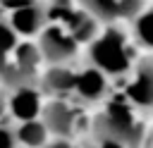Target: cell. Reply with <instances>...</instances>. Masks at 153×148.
Returning a JSON list of instances; mask_svg holds the SVG:
<instances>
[{
    "mask_svg": "<svg viewBox=\"0 0 153 148\" xmlns=\"http://www.w3.org/2000/svg\"><path fill=\"white\" fill-rule=\"evenodd\" d=\"M127 95L141 107H153V60L141 62L136 79L127 88Z\"/></svg>",
    "mask_w": 153,
    "mask_h": 148,
    "instance_id": "obj_5",
    "label": "cell"
},
{
    "mask_svg": "<svg viewBox=\"0 0 153 148\" xmlns=\"http://www.w3.org/2000/svg\"><path fill=\"white\" fill-rule=\"evenodd\" d=\"M36 0H0V5L2 7H7V10H22V7H26V5H33Z\"/></svg>",
    "mask_w": 153,
    "mask_h": 148,
    "instance_id": "obj_17",
    "label": "cell"
},
{
    "mask_svg": "<svg viewBox=\"0 0 153 148\" xmlns=\"http://www.w3.org/2000/svg\"><path fill=\"white\" fill-rule=\"evenodd\" d=\"M45 148H69V143H67V141H55V143H50V146H45Z\"/></svg>",
    "mask_w": 153,
    "mask_h": 148,
    "instance_id": "obj_19",
    "label": "cell"
},
{
    "mask_svg": "<svg viewBox=\"0 0 153 148\" xmlns=\"http://www.w3.org/2000/svg\"><path fill=\"white\" fill-rule=\"evenodd\" d=\"M65 29L79 41V43H86V41H93V36H96V31H98V17L96 14H91L88 10H84V12H72L69 14V19L65 21Z\"/></svg>",
    "mask_w": 153,
    "mask_h": 148,
    "instance_id": "obj_9",
    "label": "cell"
},
{
    "mask_svg": "<svg viewBox=\"0 0 153 148\" xmlns=\"http://www.w3.org/2000/svg\"><path fill=\"white\" fill-rule=\"evenodd\" d=\"M93 131L98 134V138H112L129 148H136L141 141V129L122 100H112L108 105V110L96 119Z\"/></svg>",
    "mask_w": 153,
    "mask_h": 148,
    "instance_id": "obj_1",
    "label": "cell"
},
{
    "mask_svg": "<svg viewBox=\"0 0 153 148\" xmlns=\"http://www.w3.org/2000/svg\"><path fill=\"white\" fill-rule=\"evenodd\" d=\"M48 21V7H41L38 2L33 5H26L22 10H14L12 14V26L14 31L24 33V36H31V33H38Z\"/></svg>",
    "mask_w": 153,
    "mask_h": 148,
    "instance_id": "obj_7",
    "label": "cell"
},
{
    "mask_svg": "<svg viewBox=\"0 0 153 148\" xmlns=\"http://www.w3.org/2000/svg\"><path fill=\"white\" fill-rule=\"evenodd\" d=\"M41 115H43V124L48 127V131H53L57 136L72 134V129H74V112H72L69 105H65L60 100H53V103H48L43 107Z\"/></svg>",
    "mask_w": 153,
    "mask_h": 148,
    "instance_id": "obj_6",
    "label": "cell"
},
{
    "mask_svg": "<svg viewBox=\"0 0 153 148\" xmlns=\"http://www.w3.org/2000/svg\"><path fill=\"white\" fill-rule=\"evenodd\" d=\"M10 110H12V115L19 117L22 122H24V119H33V117L41 112L38 93H36L31 86L14 88V95H12V100H10Z\"/></svg>",
    "mask_w": 153,
    "mask_h": 148,
    "instance_id": "obj_8",
    "label": "cell"
},
{
    "mask_svg": "<svg viewBox=\"0 0 153 148\" xmlns=\"http://www.w3.org/2000/svg\"><path fill=\"white\" fill-rule=\"evenodd\" d=\"M43 84H45V88H48V91L65 93V91H72V88H76V74H72L69 69H65V67L55 64V67H53V69L45 74Z\"/></svg>",
    "mask_w": 153,
    "mask_h": 148,
    "instance_id": "obj_12",
    "label": "cell"
},
{
    "mask_svg": "<svg viewBox=\"0 0 153 148\" xmlns=\"http://www.w3.org/2000/svg\"><path fill=\"white\" fill-rule=\"evenodd\" d=\"M79 41L62 26H43L41 29V55L53 62V64H62L67 60H72L76 55Z\"/></svg>",
    "mask_w": 153,
    "mask_h": 148,
    "instance_id": "obj_3",
    "label": "cell"
},
{
    "mask_svg": "<svg viewBox=\"0 0 153 148\" xmlns=\"http://www.w3.org/2000/svg\"><path fill=\"white\" fill-rule=\"evenodd\" d=\"M17 138L29 146V148H41L45 146V138H48V127L43 122H38L36 117L33 119H24L22 127L17 129Z\"/></svg>",
    "mask_w": 153,
    "mask_h": 148,
    "instance_id": "obj_11",
    "label": "cell"
},
{
    "mask_svg": "<svg viewBox=\"0 0 153 148\" xmlns=\"http://www.w3.org/2000/svg\"><path fill=\"white\" fill-rule=\"evenodd\" d=\"M7 64H10V60H7V50H5V48H0V79H2L5 69H7Z\"/></svg>",
    "mask_w": 153,
    "mask_h": 148,
    "instance_id": "obj_18",
    "label": "cell"
},
{
    "mask_svg": "<svg viewBox=\"0 0 153 148\" xmlns=\"http://www.w3.org/2000/svg\"><path fill=\"white\" fill-rule=\"evenodd\" d=\"M105 72H100L98 67H91L86 72H81L76 76V91L81 98L86 100H98L103 93H105Z\"/></svg>",
    "mask_w": 153,
    "mask_h": 148,
    "instance_id": "obj_10",
    "label": "cell"
},
{
    "mask_svg": "<svg viewBox=\"0 0 153 148\" xmlns=\"http://www.w3.org/2000/svg\"><path fill=\"white\" fill-rule=\"evenodd\" d=\"M14 62H17L19 67L29 69V72H36V67H38V62H41V48H36V45H31V43L19 45Z\"/></svg>",
    "mask_w": 153,
    "mask_h": 148,
    "instance_id": "obj_14",
    "label": "cell"
},
{
    "mask_svg": "<svg viewBox=\"0 0 153 148\" xmlns=\"http://www.w3.org/2000/svg\"><path fill=\"white\" fill-rule=\"evenodd\" d=\"M134 31H136V36H139V41L143 45H151L153 48V10H146V12H139L136 14Z\"/></svg>",
    "mask_w": 153,
    "mask_h": 148,
    "instance_id": "obj_13",
    "label": "cell"
},
{
    "mask_svg": "<svg viewBox=\"0 0 153 148\" xmlns=\"http://www.w3.org/2000/svg\"><path fill=\"white\" fill-rule=\"evenodd\" d=\"M0 148H14V134L5 127H0Z\"/></svg>",
    "mask_w": 153,
    "mask_h": 148,
    "instance_id": "obj_16",
    "label": "cell"
},
{
    "mask_svg": "<svg viewBox=\"0 0 153 148\" xmlns=\"http://www.w3.org/2000/svg\"><path fill=\"white\" fill-rule=\"evenodd\" d=\"M14 45H17V31H14V26L10 21L0 19V48L12 50Z\"/></svg>",
    "mask_w": 153,
    "mask_h": 148,
    "instance_id": "obj_15",
    "label": "cell"
},
{
    "mask_svg": "<svg viewBox=\"0 0 153 148\" xmlns=\"http://www.w3.org/2000/svg\"><path fill=\"white\" fill-rule=\"evenodd\" d=\"M84 10H88L91 14H96L103 21H112L120 17H136L143 7V0H79Z\"/></svg>",
    "mask_w": 153,
    "mask_h": 148,
    "instance_id": "obj_4",
    "label": "cell"
},
{
    "mask_svg": "<svg viewBox=\"0 0 153 148\" xmlns=\"http://www.w3.org/2000/svg\"><path fill=\"white\" fill-rule=\"evenodd\" d=\"M88 60L93 62V67H98L105 74H122L129 67V57H127V48H124V33L117 29L105 31L100 38H96L91 43Z\"/></svg>",
    "mask_w": 153,
    "mask_h": 148,
    "instance_id": "obj_2",
    "label": "cell"
},
{
    "mask_svg": "<svg viewBox=\"0 0 153 148\" xmlns=\"http://www.w3.org/2000/svg\"><path fill=\"white\" fill-rule=\"evenodd\" d=\"M5 105H7V98H5V95H2V93H0V115H2V112H5Z\"/></svg>",
    "mask_w": 153,
    "mask_h": 148,
    "instance_id": "obj_20",
    "label": "cell"
}]
</instances>
